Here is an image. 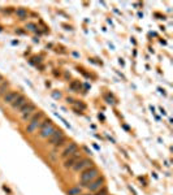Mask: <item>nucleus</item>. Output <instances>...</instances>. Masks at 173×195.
Wrapping results in <instances>:
<instances>
[{
    "label": "nucleus",
    "mask_w": 173,
    "mask_h": 195,
    "mask_svg": "<svg viewBox=\"0 0 173 195\" xmlns=\"http://www.w3.org/2000/svg\"><path fill=\"white\" fill-rule=\"evenodd\" d=\"M99 176H100V171L95 165L89 168V169H85L83 172L80 173V182H81L80 187H87L89 183L93 182V181L99 177Z\"/></svg>",
    "instance_id": "1"
},
{
    "label": "nucleus",
    "mask_w": 173,
    "mask_h": 195,
    "mask_svg": "<svg viewBox=\"0 0 173 195\" xmlns=\"http://www.w3.org/2000/svg\"><path fill=\"white\" fill-rule=\"evenodd\" d=\"M43 118H44V112H42V111L35 112V115L27 121V125H26V133L27 134H34L37 130H39V125H40V122H42Z\"/></svg>",
    "instance_id": "2"
},
{
    "label": "nucleus",
    "mask_w": 173,
    "mask_h": 195,
    "mask_svg": "<svg viewBox=\"0 0 173 195\" xmlns=\"http://www.w3.org/2000/svg\"><path fill=\"white\" fill-rule=\"evenodd\" d=\"M35 112H37V105L31 102H29L27 104H25L24 107L18 111V113L21 115V120L25 121V122L29 121V120L35 115Z\"/></svg>",
    "instance_id": "3"
},
{
    "label": "nucleus",
    "mask_w": 173,
    "mask_h": 195,
    "mask_svg": "<svg viewBox=\"0 0 173 195\" xmlns=\"http://www.w3.org/2000/svg\"><path fill=\"white\" fill-rule=\"evenodd\" d=\"M55 130H56V126L54 125V122H48L47 125H44L43 127H40L39 129V138L40 139H48L50 136L55 133Z\"/></svg>",
    "instance_id": "4"
},
{
    "label": "nucleus",
    "mask_w": 173,
    "mask_h": 195,
    "mask_svg": "<svg viewBox=\"0 0 173 195\" xmlns=\"http://www.w3.org/2000/svg\"><path fill=\"white\" fill-rule=\"evenodd\" d=\"M81 159H82V154H81V151H77L76 154H73L72 156H69V157H66L65 160H64L63 168L66 169V171H68V169H72L77 164V161H80Z\"/></svg>",
    "instance_id": "5"
},
{
    "label": "nucleus",
    "mask_w": 173,
    "mask_h": 195,
    "mask_svg": "<svg viewBox=\"0 0 173 195\" xmlns=\"http://www.w3.org/2000/svg\"><path fill=\"white\" fill-rule=\"evenodd\" d=\"M91 166H94L93 160L86 159V157H82L80 161H77V164L72 169H73L74 172H77V173H81V172H83L85 169H89V168H91Z\"/></svg>",
    "instance_id": "6"
},
{
    "label": "nucleus",
    "mask_w": 173,
    "mask_h": 195,
    "mask_svg": "<svg viewBox=\"0 0 173 195\" xmlns=\"http://www.w3.org/2000/svg\"><path fill=\"white\" fill-rule=\"evenodd\" d=\"M77 151H80V148H78V144L74 143V142H70L69 144H66L65 148L61 151L60 154V159H63V160H65L66 157H69V156H72L73 154H76Z\"/></svg>",
    "instance_id": "7"
},
{
    "label": "nucleus",
    "mask_w": 173,
    "mask_h": 195,
    "mask_svg": "<svg viewBox=\"0 0 173 195\" xmlns=\"http://www.w3.org/2000/svg\"><path fill=\"white\" fill-rule=\"evenodd\" d=\"M104 183H105V178L103 177V176H99V177L95 178L93 182L89 183L87 189H89V191H90V193H95V191L100 190V189L104 186Z\"/></svg>",
    "instance_id": "8"
},
{
    "label": "nucleus",
    "mask_w": 173,
    "mask_h": 195,
    "mask_svg": "<svg viewBox=\"0 0 173 195\" xmlns=\"http://www.w3.org/2000/svg\"><path fill=\"white\" fill-rule=\"evenodd\" d=\"M29 102H30V100L27 99L26 96H25V95H22V94H20L17 99H16L15 102H13L12 104H10V108H12V109L15 111V112H18V111L21 109V108L24 107L25 104H27Z\"/></svg>",
    "instance_id": "9"
},
{
    "label": "nucleus",
    "mask_w": 173,
    "mask_h": 195,
    "mask_svg": "<svg viewBox=\"0 0 173 195\" xmlns=\"http://www.w3.org/2000/svg\"><path fill=\"white\" fill-rule=\"evenodd\" d=\"M18 95H20L18 91H13V90L7 91V94L3 96V103H4V104L10 105V104H12V103L18 98Z\"/></svg>",
    "instance_id": "10"
},
{
    "label": "nucleus",
    "mask_w": 173,
    "mask_h": 195,
    "mask_svg": "<svg viewBox=\"0 0 173 195\" xmlns=\"http://www.w3.org/2000/svg\"><path fill=\"white\" fill-rule=\"evenodd\" d=\"M64 135H65V134H64L63 130H61V129H56L54 134H52L48 139H47V141H48V144H50V146H55V144H56Z\"/></svg>",
    "instance_id": "11"
},
{
    "label": "nucleus",
    "mask_w": 173,
    "mask_h": 195,
    "mask_svg": "<svg viewBox=\"0 0 173 195\" xmlns=\"http://www.w3.org/2000/svg\"><path fill=\"white\" fill-rule=\"evenodd\" d=\"M66 144H68V138H66V136L64 135L63 138H61L60 141H59L57 143H56V144H55V146H54V151H59V150H60L61 147H65Z\"/></svg>",
    "instance_id": "12"
},
{
    "label": "nucleus",
    "mask_w": 173,
    "mask_h": 195,
    "mask_svg": "<svg viewBox=\"0 0 173 195\" xmlns=\"http://www.w3.org/2000/svg\"><path fill=\"white\" fill-rule=\"evenodd\" d=\"M16 16H17L20 20H26L29 13H27V10L25 9V8H17V9H16Z\"/></svg>",
    "instance_id": "13"
},
{
    "label": "nucleus",
    "mask_w": 173,
    "mask_h": 195,
    "mask_svg": "<svg viewBox=\"0 0 173 195\" xmlns=\"http://www.w3.org/2000/svg\"><path fill=\"white\" fill-rule=\"evenodd\" d=\"M66 194L68 195H81L82 194V187H80V186H73V187H70L66 191Z\"/></svg>",
    "instance_id": "14"
},
{
    "label": "nucleus",
    "mask_w": 173,
    "mask_h": 195,
    "mask_svg": "<svg viewBox=\"0 0 173 195\" xmlns=\"http://www.w3.org/2000/svg\"><path fill=\"white\" fill-rule=\"evenodd\" d=\"M8 87H9V82H8V81H4V82L0 85V98H3L7 94Z\"/></svg>",
    "instance_id": "15"
},
{
    "label": "nucleus",
    "mask_w": 173,
    "mask_h": 195,
    "mask_svg": "<svg viewBox=\"0 0 173 195\" xmlns=\"http://www.w3.org/2000/svg\"><path fill=\"white\" fill-rule=\"evenodd\" d=\"M69 87H70V90L73 91V93H78V91L81 90V85H80V82H78V81H73V82L70 83V86H69Z\"/></svg>",
    "instance_id": "16"
},
{
    "label": "nucleus",
    "mask_w": 173,
    "mask_h": 195,
    "mask_svg": "<svg viewBox=\"0 0 173 195\" xmlns=\"http://www.w3.org/2000/svg\"><path fill=\"white\" fill-rule=\"evenodd\" d=\"M93 195H108V189L105 187V186H103L100 190H98V191H95Z\"/></svg>",
    "instance_id": "17"
},
{
    "label": "nucleus",
    "mask_w": 173,
    "mask_h": 195,
    "mask_svg": "<svg viewBox=\"0 0 173 195\" xmlns=\"http://www.w3.org/2000/svg\"><path fill=\"white\" fill-rule=\"evenodd\" d=\"M74 105L80 108V111H81V112H82V111H85L86 108H87V107H86V104H85V103L80 102V100H76V102H74Z\"/></svg>",
    "instance_id": "18"
},
{
    "label": "nucleus",
    "mask_w": 173,
    "mask_h": 195,
    "mask_svg": "<svg viewBox=\"0 0 173 195\" xmlns=\"http://www.w3.org/2000/svg\"><path fill=\"white\" fill-rule=\"evenodd\" d=\"M26 29H29V30H31V31H37V25L35 24H31V22H29V24L26 25Z\"/></svg>",
    "instance_id": "19"
},
{
    "label": "nucleus",
    "mask_w": 173,
    "mask_h": 195,
    "mask_svg": "<svg viewBox=\"0 0 173 195\" xmlns=\"http://www.w3.org/2000/svg\"><path fill=\"white\" fill-rule=\"evenodd\" d=\"M51 95H52V98H54V99H56V100H59V99L61 98V94L59 93V91H56V90H55V91H52V93H51Z\"/></svg>",
    "instance_id": "20"
},
{
    "label": "nucleus",
    "mask_w": 173,
    "mask_h": 195,
    "mask_svg": "<svg viewBox=\"0 0 173 195\" xmlns=\"http://www.w3.org/2000/svg\"><path fill=\"white\" fill-rule=\"evenodd\" d=\"M48 157L51 159L52 161H56V160H57V156H56V151H52V152H50V154H48Z\"/></svg>",
    "instance_id": "21"
},
{
    "label": "nucleus",
    "mask_w": 173,
    "mask_h": 195,
    "mask_svg": "<svg viewBox=\"0 0 173 195\" xmlns=\"http://www.w3.org/2000/svg\"><path fill=\"white\" fill-rule=\"evenodd\" d=\"M105 100H107L108 104H115V99H113L110 94H108V95H105Z\"/></svg>",
    "instance_id": "22"
},
{
    "label": "nucleus",
    "mask_w": 173,
    "mask_h": 195,
    "mask_svg": "<svg viewBox=\"0 0 173 195\" xmlns=\"http://www.w3.org/2000/svg\"><path fill=\"white\" fill-rule=\"evenodd\" d=\"M74 102H76V100H74L73 98H66V103H69V104H74Z\"/></svg>",
    "instance_id": "23"
},
{
    "label": "nucleus",
    "mask_w": 173,
    "mask_h": 195,
    "mask_svg": "<svg viewBox=\"0 0 173 195\" xmlns=\"http://www.w3.org/2000/svg\"><path fill=\"white\" fill-rule=\"evenodd\" d=\"M16 33H18V34H24V31H22V30H16Z\"/></svg>",
    "instance_id": "24"
},
{
    "label": "nucleus",
    "mask_w": 173,
    "mask_h": 195,
    "mask_svg": "<svg viewBox=\"0 0 173 195\" xmlns=\"http://www.w3.org/2000/svg\"><path fill=\"white\" fill-rule=\"evenodd\" d=\"M81 195H93V194H91V193H89V194H83V193H82Z\"/></svg>",
    "instance_id": "25"
},
{
    "label": "nucleus",
    "mask_w": 173,
    "mask_h": 195,
    "mask_svg": "<svg viewBox=\"0 0 173 195\" xmlns=\"http://www.w3.org/2000/svg\"><path fill=\"white\" fill-rule=\"evenodd\" d=\"M0 31H1V27H0Z\"/></svg>",
    "instance_id": "26"
}]
</instances>
